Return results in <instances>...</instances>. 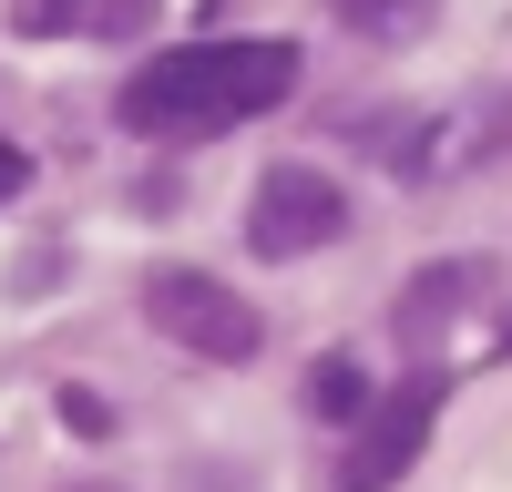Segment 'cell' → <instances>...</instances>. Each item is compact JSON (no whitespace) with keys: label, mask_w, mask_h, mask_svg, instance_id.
Returning <instances> with one entry per match:
<instances>
[{"label":"cell","mask_w":512,"mask_h":492,"mask_svg":"<svg viewBox=\"0 0 512 492\" xmlns=\"http://www.w3.org/2000/svg\"><path fill=\"white\" fill-rule=\"evenodd\" d=\"M21 185H31V154H21V144H11V134H0V205H11V195H21Z\"/></svg>","instance_id":"cell-8"},{"label":"cell","mask_w":512,"mask_h":492,"mask_svg":"<svg viewBox=\"0 0 512 492\" xmlns=\"http://www.w3.org/2000/svg\"><path fill=\"white\" fill-rule=\"evenodd\" d=\"M308 400L328 410V421H359V410H369V380H359V359H318V380H308Z\"/></svg>","instance_id":"cell-5"},{"label":"cell","mask_w":512,"mask_h":492,"mask_svg":"<svg viewBox=\"0 0 512 492\" xmlns=\"http://www.w3.org/2000/svg\"><path fill=\"white\" fill-rule=\"evenodd\" d=\"M431 421H441V369H420V380H400L390 400H369V410H359L349 451H338V482H349V492L400 482V472L420 462V441H431Z\"/></svg>","instance_id":"cell-3"},{"label":"cell","mask_w":512,"mask_h":492,"mask_svg":"<svg viewBox=\"0 0 512 492\" xmlns=\"http://www.w3.org/2000/svg\"><path fill=\"white\" fill-rule=\"evenodd\" d=\"M297 93V41H175L123 82V134L154 144H195V134H236V123L277 113Z\"/></svg>","instance_id":"cell-1"},{"label":"cell","mask_w":512,"mask_h":492,"mask_svg":"<svg viewBox=\"0 0 512 492\" xmlns=\"http://www.w3.org/2000/svg\"><path fill=\"white\" fill-rule=\"evenodd\" d=\"M349 226V195L308 164H277V175H256V205H246V246L256 257H308Z\"/></svg>","instance_id":"cell-4"},{"label":"cell","mask_w":512,"mask_h":492,"mask_svg":"<svg viewBox=\"0 0 512 492\" xmlns=\"http://www.w3.org/2000/svg\"><path fill=\"white\" fill-rule=\"evenodd\" d=\"M82 11H93V0H21V31H31V41H52V31H93Z\"/></svg>","instance_id":"cell-6"},{"label":"cell","mask_w":512,"mask_h":492,"mask_svg":"<svg viewBox=\"0 0 512 492\" xmlns=\"http://www.w3.org/2000/svg\"><path fill=\"white\" fill-rule=\"evenodd\" d=\"M62 421H72V431H82V441H103V431H113V410H103V400H93V390H62Z\"/></svg>","instance_id":"cell-7"},{"label":"cell","mask_w":512,"mask_h":492,"mask_svg":"<svg viewBox=\"0 0 512 492\" xmlns=\"http://www.w3.org/2000/svg\"><path fill=\"white\" fill-rule=\"evenodd\" d=\"M144 318H154L175 349L216 359V369H246L256 349H267V318H256L236 287H216L205 267H154V277H144Z\"/></svg>","instance_id":"cell-2"}]
</instances>
